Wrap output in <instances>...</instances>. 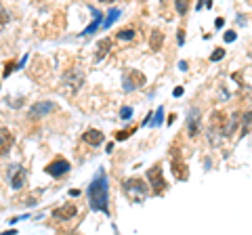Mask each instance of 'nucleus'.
Returning a JSON list of instances; mask_svg holds the SVG:
<instances>
[{
  "label": "nucleus",
  "mask_w": 252,
  "mask_h": 235,
  "mask_svg": "<svg viewBox=\"0 0 252 235\" xmlns=\"http://www.w3.org/2000/svg\"><path fill=\"white\" fill-rule=\"evenodd\" d=\"M13 69H17V65H15L13 61H11V63H6V67H4V76H9V74L13 72Z\"/></svg>",
  "instance_id": "obj_25"
},
{
  "label": "nucleus",
  "mask_w": 252,
  "mask_h": 235,
  "mask_svg": "<svg viewBox=\"0 0 252 235\" xmlns=\"http://www.w3.org/2000/svg\"><path fill=\"white\" fill-rule=\"evenodd\" d=\"M76 214H78V208L74 204H65V206H61L53 212V216L57 218V221H69V218H74Z\"/></svg>",
  "instance_id": "obj_11"
},
{
  "label": "nucleus",
  "mask_w": 252,
  "mask_h": 235,
  "mask_svg": "<svg viewBox=\"0 0 252 235\" xmlns=\"http://www.w3.org/2000/svg\"><path fill=\"white\" fill-rule=\"evenodd\" d=\"M130 116H132V107H122V112H120L122 120H130Z\"/></svg>",
  "instance_id": "obj_23"
},
{
  "label": "nucleus",
  "mask_w": 252,
  "mask_h": 235,
  "mask_svg": "<svg viewBox=\"0 0 252 235\" xmlns=\"http://www.w3.org/2000/svg\"><path fill=\"white\" fill-rule=\"evenodd\" d=\"M82 82H84V74L80 69H69V72L63 76V84L69 86V92H76L82 86Z\"/></svg>",
  "instance_id": "obj_9"
},
{
  "label": "nucleus",
  "mask_w": 252,
  "mask_h": 235,
  "mask_svg": "<svg viewBox=\"0 0 252 235\" xmlns=\"http://www.w3.org/2000/svg\"><path fill=\"white\" fill-rule=\"evenodd\" d=\"M122 187H124V191L128 193L132 200H137V202H141L149 193L147 183L143 181V178H128V181H124Z\"/></svg>",
  "instance_id": "obj_2"
},
{
  "label": "nucleus",
  "mask_w": 252,
  "mask_h": 235,
  "mask_svg": "<svg viewBox=\"0 0 252 235\" xmlns=\"http://www.w3.org/2000/svg\"><path fill=\"white\" fill-rule=\"evenodd\" d=\"M57 103H53V101H40V103H34L30 107V120H38V118H44V116H49L53 112H57Z\"/></svg>",
  "instance_id": "obj_4"
},
{
  "label": "nucleus",
  "mask_w": 252,
  "mask_h": 235,
  "mask_svg": "<svg viewBox=\"0 0 252 235\" xmlns=\"http://www.w3.org/2000/svg\"><path fill=\"white\" fill-rule=\"evenodd\" d=\"M147 183L152 185L154 195H160L166 191V183H164V176H162V166H152L147 170Z\"/></svg>",
  "instance_id": "obj_3"
},
{
  "label": "nucleus",
  "mask_w": 252,
  "mask_h": 235,
  "mask_svg": "<svg viewBox=\"0 0 252 235\" xmlns=\"http://www.w3.org/2000/svg\"><path fill=\"white\" fill-rule=\"evenodd\" d=\"M162 114H164V109L160 107V109H158V112H156V120H154V126H158V124L162 122Z\"/></svg>",
  "instance_id": "obj_24"
},
{
  "label": "nucleus",
  "mask_w": 252,
  "mask_h": 235,
  "mask_svg": "<svg viewBox=\"0 0 252 235\" xmlns=\"http://www.w3.org/2000/svg\"><path fill=\"white\" fill-rule=\"evenodd\" d=\"M250 57H252V51H250Z\"/></svg>",
  "instance_id": "obj_31"
},
{
  "label": "nucleus",
  "mask_w": 252,
  "mask_h": 235,
  "mask_svg": "<svg viewBox=\"0 0 252 235\" xmlns=\"http://www.w3.org/2000/svg\"><path fill=\"white\" fill-rule=\"evenodd\" d=\"M89 206L94 212L109 214V185H107L103 170H101L99 175L93 178V183L89 185Z\"/></svg>",
  "instance_id": "obj_1"
},
{
  "label": "nucleus",
  "mask_w": 252,
  "mask_h": 235,
  "mask_svg": "<svg viewBox=\"0 0 252 235\" xmlns=\"http://www.w3.org/2000/svg\"><path fill=\"white\" fill-rule=\"evenodd\" d=\"M235 40V32H227L225 34V42H233Z\"/></svg>",
  "instance_id": "obj_26"
},
{
  "label": "nucleus",
  "mask_w": 252,
  "mask_h": 235,
  "mask_svg": "<svg viewBox=\"0 0 252 235\" xmlns=\"http://www.w3.org/2000/svg\"><path fill=\"white\" fill-rule=\"evenodd\" d=\"M84 143H89V145H93V147H97V145H101L103 143V132H99V130H94V128H91V130H86L84 132Z\"/></svg>",
  "instance_id": "obj_13"
},
{
  "label": "nucleus",
  "mask_w": 252,
  "mask_h": 235,
  "mask_svg": "<svg viewBox=\"0 0 252 235\" xmlns=\"http://www.w3.org/2000/svg\"><path fill=\"white\" fill-rule=\"evenodd\" d=\"M69 195H72V198H78V195H80V191H78V189H69Z\"/></svg>",
  "instance_id": "obj_28"
},
{
  "label": "nucleus",
  "mask_w": 252,
  "mask_h": 235,
  "mask_svg": "<svg viewBox=\"0 0 252 235\" xmlns=\"http://www.w3.org/2000/svg\"><path fill=\"white\" fill-rule=\"evenodd\" d=\"M118 15H120V11L114 9V11H112V13H109L107 17H105V21H103V28H109V26H112V23L118 19Z\"/></svg>",
  "instance_id": "obj_20"
},
{
  "label": "nucleus",
  "mask_w": 252,
  "mask_h": 235,
  "mask_svg": "<svg viewBox=\"0 0 252 235\" xmlns=\"http://www.w3.org/2000/svg\"><path fill=\"white\" fill-rule=\"evenodd\" d=\"M99 2H116V0H99Z\"/></svg>",
  "instance_id": "obj_30"
},
{
  "label": "nucleus",
  "mask_w": 252,
  "mask_h": 235,
  "mask_svg": "<svg viewBox=\"0 0 252 235\" xmlns=\"http://www.w3.org/2000/svg\"><path fill=\"white\" fill-rule=\"evenodd\" d=\"M250 128H252V112L244 114L242 122H240V132H242V137H246L248 132H250Z\"/></svg>",
  "instance_id": "obj_16"
},
{
  "label": "nucleus",
  "mask_w": 252,
  "mask_h": 235,
  "mask_svg": "<svg viewBox=\"0 0 252 235\" xmlns=\"http://www.w3.org/2000/svg\"><path fill=\"white\" fill-rule=\"evenodd\" d=\"M97 49H99V51H97V55H94V59L101 61V59H103L105 55L109 53V49H112V40H109V38H103V40L97 44Z\"/></svg>",
  "instance_id": "obj_15"
},
{
  "label": "nucleus",
  "mask_w": 252,
  "mask_h": 235,
  "mask_svg": "<svg viewBox=\"0 0 252 235\" xmlns=\"http://www.w3.org/2000/svg\"><path fill=\"white\" fill-rule=\"evenodd\" d=\"M164 44V34L160 29H154L152 32V38H149V46H152V51H160Z\"/></svg>",
  "instance_id": "obj_14"
},
{
  "label": "nucleus",
  "mask_w": 252,
  "mask_h": 235,
  "mask_svg": "<svg viewBox=\"0 0 252 235\" xmlns=\"http://www.w3.org/2000/svg\"><path fill=\"white\" fill-rule=\"evenodd\" d=\"M6 23H9V13H6L2 6H0V28H4Z\"/></svg>",
  "instance_id": "obj_21"
},
{
  "label": "nucleus",
  "mask_w": 252,
  "mask_h": 235,
  "mask_svg": "<svg viewBox=\"0 0 252 235\" xmlns=\"http://www.w3.org/2000/svg\"><path fill=\"white\" fill-rule=\"evenodd\" d=\"M223 57H225V51L223 49H217L215 53L210 55V61H219V59H223Z\"/></svg>",
  "instance_id": "obj_22"
},
{
  "label": "nucleus",
  "mask_w": 252,
  "mask_h": 235,
  "mask_svg": "<svg viewBox=\"0 0 252 235\" xmlns=\"http://www.w3.org/2000/svg\"><path fill=\"white\" fill-rule=\"evenodd\" d=\"M69 168H72V166H69V162L65 158H57V160H53L49 166L44 168V172H46V175H51L53 178H59L63 175H67Z\"/></svg>",
  "instance_id": "obj_5"
},
{
  "label": "nucleus",
  "mask_w": 252,
  "mask_h": 235,
  "mask_svg": "<svg viewBox=\"0 0 252 235\" xmlns=\"http://www.w3.org/2000/svg\"><path fill=\"white\" fill-rule=\"evenodd\" d=\"M13 147V135L9 128H0V155H6Z\"/></svg>",
  "instance_id": "obj_12"
},
{
  "label": "nucleus",
  "mask_w": 252,
  "mask_h": 235,
  "mask_svg": "<svg viewBox=\"0 0 252 235\" xmlns=\"http://www.w3.org/2000/svg\"><path fill=\"white\" fill-rule=\"evenodd\" d=\"M202 130V116H200V109L193 107L187 116V135L189 137H198Z\"/></svg>",
  "instance_id": "obj_8"
},
{
  "label": "nucleus",
  "mask_w": 252,
  "mask_h": 235,
  "mask_svg": "<svg viewBox=\"0 0 252 235\" xmlns=\"http://www.w3.org/2000/svg\"><path fill=\"white\" fill-rule=\"evenodd\" d=\"M130 135V132H120V135H118V141H122V139H126V137H128Z\"/></svg>",
  "instance_id": "obj_29"
},
{
  "label": "nucleus",
  "mask_w": 252,
  "mask_h": 235,
  "mask_svg": "<svg viewBox=\"0 0 252 235\" xmlns=\"http://www.w3.org/2000/svg\"><path fill=\"white\" fill-rule=\"evenodd\" d=\"M132 38H135V29H120V32H118V40H132Z\"/></svg>",
  "instance_id": "obj_19"
},
{
  "label": "nucleus",
  "mask_w": 252,
  "mask_h": 235,
  "mask_svg": "<svg viewBox=\"0 0 252 235\" xmlns=\"http://www.w3.org/2000/svg\"><path fill=\"white\" fill-rule=\"evenodd\" d=\"M93 15H94V19H97V21H94V23H93V26H89V28H86V29H84V32H82V36H89V34H93V32H94V29H97V28H99V21H101V13H99V11H93Z\"/></svg>",
  "instance_id": "obj_17"
},
{
  "label": "nucleus",
  "mask_w": 252,
  "mask_h": 235,
  "mask_svg": "<svg viewBox=\"0 0 252 235\" xmlns=\"http://www.w3.org/2000/svg\"><path fill=\"white\" fill-rule=\"evenodd\" d=\"M143 84H145V76L141 74V72H137V69H130V72L124 76V90H126V92L137 90V88H141Z\"/></svg>",
  "instance_id": "obj_7"
},
{
  "label": "nucleus",
  "mask_w": 252,
  "mask_h": 235,
  "mask_svg": "<svg viewBox=\"0 0 252 235\" xmlns=\"http://www.w3.org/2000/svg\"><path fill=\"white\" fill-rule=\"evenodd\" d=\"M172 175H175L177 181H185V178L189 176V170H187V166H185L183 158H181V153L172 155Z\"/></svg>",
  "instance_id": "obj_10"
},
{
  "label": "nucleus",
  "mask_w": 252,
  "mask_h": 235,
  "mask_svg": "<svg viewBox=\"0 0 252 235\" xmlns=\"http://www.w3.org/2000/svg\"><path fill=\"white\" fill-rule=\"evenodd\" d=\"M26 178H28V172H26V168H21L19 164H13L9 168V183L13 189H21V187L26 185Z\"/></svg>",
  "instance_id": "obj_6"
},
{
  "label": "nucleus",
  "mask_w": 252,
  "mask_h": 235,
  "mask_svg": "<svg viewBox=\"0 0 252 235\" xmlns=\"http://www.w3.org/2000/svg\"><path fill=\"white\" fill-rule=\"evenodd\" d=\"M175 9L179 15H187L189 11V0H175Z\"/></svg>",
  "instance_id": "obj_18"
},
{
  "label": "nucleus",
  "mask_w": 252,
  "mask_h": 235,
  "mask_svg": "<svg viewBox=\"0 0 252 235\" xmlns=\"http://www.w3.org/2000/svg\"><path fill=\"white\" fill-rule=\"evenodd\" d=\"M172 95H175V97H181V95H183V88L179 86V88H175V92H172Z\"/></svg>",
  "instance_id": "obj_27"
}]
</instances>
